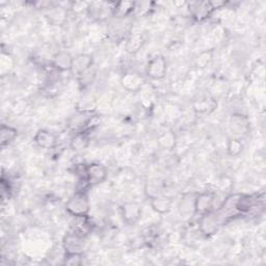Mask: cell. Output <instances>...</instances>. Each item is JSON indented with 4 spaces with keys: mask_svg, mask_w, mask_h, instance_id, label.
Listing matches in <instances>:
<instances>
[{
    "mask_svg": "<svg viewBox=\"0 0 266 266\" xmlns=\"http://www.w3.org/2000/svg\"><path fill=\"white\" fill-rule=\"evenodd\" d=\"M91 209L90 198L85 190H77L65 204V210L74 217L87 216Z\"/></svg>",
    "mask_w": 266,
    "mask_h": 266,
    "instance_id": "obj_1",
    "label": "cell"
},
{
    "mask_svg": "<svg viewBox=\"0 0 266 266\" xmlns=\"http://www.w3.org/2000/svg\"><path fill=\"white\" fill-rule=\"evenodd\" d=\"M168 71V62L163 56H155L151 60H149L146 73L148 77L153 80H160L165 77Z\"/></svg>",
    "mask_w": 266,
    "mask_h": 266,
    "instance_id": "obj_2",
    "label": "cell"
},
{
    "mask_svg": "<svg viewBox=\"0 0 266 266\" xmlns=\"http://www.w3.org/2000/svg\"><path fill=\"white\" fill-rule=\"evenodd\" d=\"M107 178L106 168L99 163L93 162L86 165V182L88 186H96L103 183Z\"/></svg>",
    "mask_w": 266,
    "mask_h": 266,
    "instance_id": "obj_3",
    "label": "cell"
},
{
    "mask_svg": "<svg viewBox=\"0 0 266 266\" xmlns=\"http://www.w3.org/2000/svg\"><path fill=\"white\" fill-rule=\"evenodd\" d=\"M117 3H91L87 8V14L96 20H104L108 16H114Z\"/></svg>",
    "mask_w": 266,
    "mask_h": 266,
    "instance_id": "obj_4",
    "label": "cell"
},
{
    "mask_svg": "<svg viewBox=\"0 0 266 266\" xmlns=\"http://www.w3.org/2000/svg\"><path fill=\"white\" fill-rule=\"evenodd\" d=\"M142 207L137 202H127L121 208V216L128 226L137 225L142 217Z\"/></svg>",
    "mask_w": 266,
    "mask_h": 266,
    "instance_id": "obj_5",
    "label": "cell"
},
{
    "mask_svg": "<svg viewBox=\"0 0 266 266\" xmlns=\"http://www.w3.org/2000/svg\"><path fill=\"white\" fill-rule=\"evenodd\" d=\"M214 192L204 191L195 195L194 200V212L195 214L203 216L213 209Z\"/></svg>",
    "mask_w": 266,
    "mask_h": 266,
    "instance_id": "obj_6",
    "label": "cell"
},
{
    "mask_svg": "<svg viewBox=\"0 0 266 266\" xmlns=\"http://www.w3.org/2000/svg\"><path fill=\"white\" fill-rule=\"evenodd\" d=\"M121 84L127 92L137 93L143 88L145 84V79L138 72H126L121 77Z\"/></svg>",
    "mask_w": 266,
    "mask_h": 266,
    "instance_id": "obj_7",
    "label": "cell"
},
{
    "mask_svg": "<svg viewBox=\"0 0 266 266\" xmlns=\"http://www.w3.org/2000/svg\"><path fill=\"white\" fill-rule=\"evenodd\" d=\"M93 63H94V58L91 54H86V53L79 54L73 59L71 73L78 78L83 73L90 70L93 66Z\"/></svg>",
    "mask_w": 266,
    "mask_h": 266,
    "instance_id": "obj_8",
    "label": "cell"
},
{
    "mask_svg": "<svg viewBox=\"0 0 266 266\" xmlns=\"http://www.w3.org/2000/svg\"><path fill=\"white\" fill-rule=\"evenodd\" d=\"M83 247V237L74 232L68 233L62 239V248L65 253H82Z\"/></svg>",
    "mask_w": 266,
    "mask_h": 266,
    "instance_id": "obj_9",
    "label": "cell"
},
{
    "mask_svg": "<svg viewBox=\"0 0 266 266\" xmlns=\"http://www.w3.org/2000/svg\"><path fill=\"white\" fill-rule=\"evenodd\" d=\"M35 143L42 149H53L57 144V137L48 130H39L34 138Z\"/></svg>",
    "mask_w": 266,
    "mask_h": 266,
    "instance_id": "obj_10",
    "label": "cell"
},
{
    "mask_svg": "<svg viewBox=\"0 0 266 266\" xmlns=\"http://www.w3.org/2000/svg\"><path fill=\"white\" fill-rule=\"evenodd\" d=\"M74 57L68 51H59L52 58V65L58 72L71 71Z\"/></svg>",
    "mask_w": 266,
    "mask_h": 266,
    "instance_id": "obj_11",
    "label": "cell"
},
{
    "mask_svg": "<svg viewBox=\"0 0 266 266\" xmlns=\"http://www.w3.org/2000/svg\"><path fill=\"white\" fill-rule=\"evenodd\" d=\"M230 128H231V131L236 136L246 135L250 128L249 120L247 117L242 116L240 114H235L231 117Z\"/></svg>",
    "mask_w": 266,
    "mask_h": 266,
    "instance_id": "obj_12",
    "label": "cell"
},
{
    "mask_svg": "<svg viewBox=\"0 0 266 266\" xmlns=\"http://www.w3.org/2000/svg\"><path fill=\"white\" fill-rule=\"evenodd\" d=\"M189 11L192 17L197 21L205 20L213 13L210 3H192L189 6Z\"/></svg>",
    "mask_w": 266,
    "mask_h": 266,
    "instance_id": "obj_13",
    "label": "cell"
},
{
    "mask_svg": "<svg viewBox=\"0 0 266 266\" xmlns=\"http://www.w3.org/2000/svg\"><path fill=\"white\" fill-rule=\"evenodd\" d=\"M172 200L162 194L157 195L151 198V207L152 209L159 214L169 213L172 208Z\"/></svg>",
    "mask_w": 266,
    "mask_h": 266,
    "instance_id": "obj_14",
    "label": "cell"
},
{
    "mask_svg": "<svg viewBox=\"0 0 266 266\" xmlns=\"http://www.w3.org/2000/svg\"><path fill=\"white\" fill-rule=\"evenodd\" d=\"M196 194L186 193L181 198V201L178 205V210L181 216L183 217H190L191 215L195 214L194 212V200Z\"/></svg>",
    "mask_w": 266,
    "mask_h": 266,
    "instance_id": "obj_15",
    "label": "cell"
},
{
    "mask_svg": "<svg viewBox=\"0 0 266 266\" xmlns=\"http://www.w3.org/2000/svg\"><path fill=\"white\" fill-rule=\"evenodd\" d=\"M88 144H90V136H88L87 131L75 132L70 142V146L75 152H82L87 148Z\"/></svg>",
    "mask_w": 266,
    "mask_h": 266,
    "instance_id": "obj_16",
    "label": "cell"
},
{
    "mask_svg": "<svg viewBox=\"0 0 266 266\" xmlns=\"http://www.w3.org/2000/svg\"><path fill=\"white\" fill-rule=\"evenodd\" d=\"M144 37L143 35L140 34H136V35H131L125 44V49L128 53L130 54H135L137 52H139L142 47L144 46Z\"/></svg>",
    "mask_w": 266,
    "mask_h": 266,
    "instance_id": "obj_17",
    "label": "cell"
},
{
    "mask_svg": "<svg viewBox=\"0 0 266 266\" xmlns=\"http://www.w3.org/2000/svg\"><path fill=\"white\" fill-rule=\"evenodd\" d=\"M201 217L202 218H201V223H200V230L202 231V233L206 235L214 233L217 229L216 217L211 215L210 212Z\"/></svg>",
    "mask_w": 266,
    "mask_h": 266,
    "instance_id": "obj_18",
    "label": "cell"
},
{
    "mask_svg": "<svg viewBox=\"0 0 266 266\" xmlns=\"http://www.w3.org/2000/svg\"><path fill=\"white\" fill-rule=\"evenodd\" d=\"M18 136V131L9 126V125H2V128H0V145L2 147H6L9 146L12 142H14L16 140Z\"/></svg>",
    "mask_w": 266,
    "mask_h": 266,
    "instance_id": "obj_19",
    "label": "cell"
},
{
    "mask_svg": "<svg viewBox=\"0 0 266 266\" xmlns=\"http://www.w3.org/2000/svg\"><path fill=\"white\" fill-rule=\"evenodd\" d=\"M215 106H216L215 101L208 97L201 98L193 102V109L195 110V113H198V114L210 113L215 108Z\"/></svg>",
    "mask_w": 266,
    "mask_h": 266,
    "instance_id": "obj_20",
    "label": "cell"
},
{
    "mask_svg": "<svg viewBox=\"0 0 266 266\" xmlns=\"http://www.w3.org/2000/svg\"><path fill=\"white\" fill-rule=\"evenodd\" d=\"M135 10H136V3H132V2L117 3L114 11V17L125 18L129 16L131 13H133Z\"/></svg>",
    "mask_w": 266,
    "mask_h": 266,
    "instance_id": "obj_21",
    "label": "cell"
},
{
    "mask_svg": "<svg viewBox=\"0 0 266 266\" xmlns=\"http://www.w3.org/2000/svg\"><path fill=\"white\" fill-rule=\"evenodd\" d=\"M65 17H66V12L64 8H60V7H53L47 13V18L50 20L51 23L55 25L62 24L65 21Z\"/></svg>",
    "mask_w": 266,
    "mask_h": 266,
    "instance_id": "obj_22",
    "label": "cell"
},
{
    "mask_svg": "<svg viewBox=\"0 0 266 266\" xmlns=\"http://www.w3.org/2000/svg\"><path fill=\"white\" fill-rule=\"evenodd\" d=\"M158 144L164 150H173L176 146L175 133L171 130L162 132L158 137Z\"/></svg>",
    "mask_w": 266,
    "mask_h": 266,
    "instance_id": "obj_23",
    "label": "cell"
},
{
    "mask_svg": "<svg viewBox=\"0 0 266 266\" xmlns=\"http://www.w3.org/2000/svg\"><path fill=\"white\" fill-rule=\"evenodd\" d=\"M75 218H76V223L72 226V232L84 237L91 229L90 223H88V218L87 216H81Z\"/></svg>",
    "mask_w": 266,
    "mask_h": 266,
    "instance_id": "obj_24",
    "label": "cell"
},
{
    "mask_svg": "<svg viewBox=\"0 0 266 266\" xmlns=\"http://www.w3.org/2000/svg\"><path fill=\"white\" fill-rule=\"evenodd\" d=\"M245 146H243L242 142L238 138H231L228 140L227 143V152L231 157H237L242 153Z\"/></svg>",
    "mask_w": 266,
    "mask_h": 266,
    "instance_id": "obj_25",
    "label": "cell"
},
{
    "mask_svg": "<svg viewBox=\"0 0 266 266\" xmlns=\"http://www.w3.org/2000/svg\"><path fill=\"white\" fill-rule=\"evenodd\" d=\"M235 209L239 212H249L254 207V200L250 195H241L235 202Z\"/></svg>",
    "mask_w": 266,
    "mask_h": 266,
    "instance_id": "obj_26",
    "label": "cell"
},
{
    "mask_svg": "<svg viewBox=\"0 0 266 266\" xmlns=\"http://www.w3.org/2000/svg\"><path fill=\"white\" fill-rule=\"evenodd\" d=\"M213 59V51L206 50L200 53L195 58V65L200 69H205L211 63Z\"/></svg>",
    "mask_w": 266,
    "mask_h": 266,
    "instance_id": "obj_27",
    "label": "cell"
},
{
    "mask_svg": "<svg viewBox=\"0 0 266 266\" xmlns=\"http://www.w3.org/2000/svg\"><path fill=\"white\" fill-rule=\"evenodd\" d=\"M82 253H65L63 258V264L69 266H78L82 264Z\"/></svg>",
    "mask_w": 266,
    "mask_h": 266,
    "instance_id": "obj_28",
    "label": "cell"
},
{
    "mask_svg": "<svg viewBox=\"0 0 266 266\" xmlns=\"http://www.w3.org/2000/svg\"><path fill=\"white\" fill-rule=\"evenodd\" d=\"M95 76H96V72L94 70H92V68H91L90 70L86 71L85 73H83L81 76L78 77V81L80 82L81 85H83V87H85V86L93 83Z\"/></svg>",
    "mask_w": 266,
    "mask_h": 266,
    "instance_id": "obj_29",
    "label": "cell"
}]
</instances>
